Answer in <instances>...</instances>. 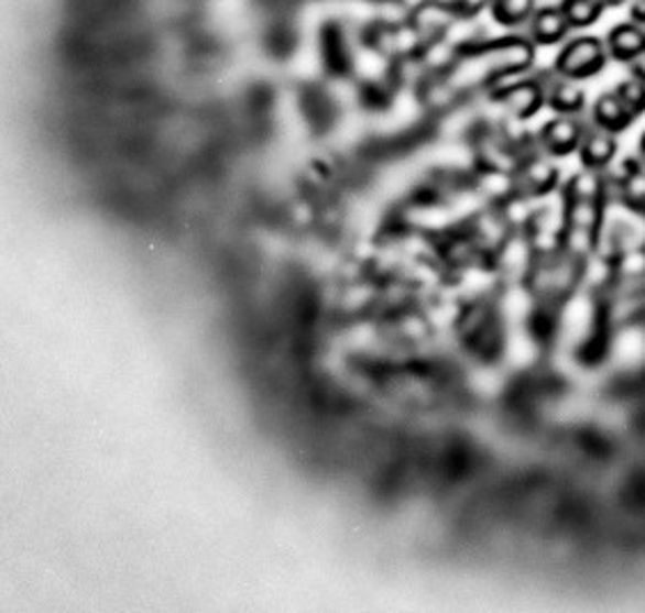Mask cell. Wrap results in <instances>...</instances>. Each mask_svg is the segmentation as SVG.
Wrapping results in <instances>:
<instances>
[{
	"label": "cell",
	"mask_w": 645,
	"mask_h": 613,
	"mask_svg": "<svg viewBox=\"0 0 645 613\" xmlns=\"http://www.w3.org/2000/svg\"><path fill=\"white\" fill-rule=\"evenodd\" d=\"M609 51L604 37L598 35H579L564 44L551 65V74L566 80H589L604 72L609 65Z\"/></svg>",
	"instance_id": "6da1fadb"
},
{
	"label": "cell",
	"mask_w": 645,
	"mask_h": 613,
	"mask_svg": "<svg viewBox=\"0 0 645 613\" xmlns=\"http://www.w3.org/2000/svg\"><path fill=\"white\" fill-rule=\"evenodd\" d=\"M556 158L547 154H529L517 169L513 172L515 177V195L526 199H545L551 193L561 190V169L554 163Z\"/></svg>",
	"instance_id": "7a4b0ae2"
},
{
	"label": "cell",
	"mask_w": 645,
	"mask_h": 613,
	"mask_svg": "<svg viewBox=\"0 0 645 613\" xmlns=\"http://www.w3.org/2000/svg\"><path fill=\"white\" fill-rule=\"evenodd\" d=\"M586 124L581 122V117L577 114H554L551 120H547L538 135L536 142L543 150V154L551 158H568L579 152V144L583 140Z\"/></svg>",
	"instance_id": "3957f363"
},
{
	"label": "cell",
	"mask_w": 645,
	"mask_h": 613,
	"mask_svg": "<svg viewBox=\"0 0 645 613\" xmlns=\"http://www.w3.org/2000/svg\"><path fill=\"white\" fill-rule=\"evenodd\" d=\"M577 156L581 167L604 172L615 158H619V135L591 124V129H586L583 133Z\"/></svg>",
	"instance_id": "277c9868"
},
{
	"label": "cell",
	"mask_w": 645,
	"mask_h": 613,
	"mask_svg": "<svg viewBox=\"0 0 645 613\" xmlns=\"http://www.w3.org/2000/svg\"><path fill=\"white\" fill-rule=\"evenodd\" d=\"M572 31L568 17L561 6H543L534 12L529 21V40L536 46H556L564 44Z\"/></svg>",
	"instance_id": "5b68a950"
},
{
	"label": "cell",
	"mask_w": 645,
	"mask_h": 613,
	"mask_svg": "<svg viewBox=\"0 0 645 613\" xmlns=\"http://www.w3.org/2000/svg\"><path fill=\"white\" fill-rule=\"evenodd\" d=\"M604 42L611 61L630 65L638 55L645 53V28L632 21L619 23L606 33Z\"/></svg>",
	"instance_id": "8992f818"
},
{
	"label": "cell",
	"mask_w": 645,
	"mask_h": 613,
	"mask_svg": "<svg viewBox=\"0 0 645 613\" xmlns=\"http://www.w3.org/2000/svg\"><path fill=\"white\" fill-rule=\"evenodd\" d=\"M636 122V117L625 108L621 97L611 92H602L591 108V124L604 131H611L615 135L625 133L632 124Z\"/></svg>",
	"instance_id": "52a82bcc"
},
{
	"label": "cell",
	"mask_w": 645,
	"mask_h": 613,
	"mask_svg": "<svg viewBox=\"0 0 645 613\" xmlns=\"http://www.w3.org/2000/svg\"><path fill=\"white\" fill-rule=\"evenodd\" d=\"M547 85V108L554 114H581L586 108V92L583 87L575 80H566L559 76H545Z\"/></svg>",
	"instance_id": "ba28073f"
},
{
	"label": "cell",
	"mask_w": 645,
	"mask_h": 613,
	"mask_svg": "<svg viewBox=\"0 0 645 613\" xmlns=\"http://www.w3.org/2000/svg\"><path fill=\"white\" fill-rule=\"evenodd\" d=\"M564 199H595L606 204V177L600 169L581 167L572 177L561 184Z\"/></svg>",
	"instance_id": "9c48e42d"
},
{
	"label": "cell",
	"mask_w": 645,
	"mask_h": 613,
	"mask_svg": "<svg viewBox=\"0 0 645 613\" xmlns=\"http://www.w3.org/2000/svg\"><path fill=\"white\" fill-rule=\"evenodd\" d=\"M606 214V204L595 199H566V222L575 229L600 231Z\"/></svg>",
	"instance_id": "30bf717a"
},
{
	"label": "cell",
	"mask_w": 645,
	"mask_h": 613,
	"mask_svg": "<svg viewBox=\"0 0 645 613\" xmlns=\"http://www.w3.org/2000/svg\"><path fill=\"white\" fill-rule=\"evenodd\" d=\"M536 10V0H492L490 6L494 23H500L504 28H517L529 23Z\"/></svg>",
	"instance_id": "8fae6325"
},
{
	"label": "cell",
	"mask_w": 645,
	"mask_h": 613,
	"mask_svg": "<svg viewBox=\"0 0 645 613\" xmlns=\"http://www.w3.org/2000/svg\"><path fill=\"white\" fill-rule=\"evenodd\" d=\"M561 10L568 17L572 31H583V28L595 25L606 6L604 0H561Z\"/></svg>",
	"instance_id": "7c38bea8"
},
{
	"label": "cell",
	"mask_w": 645,
	"mask_h": 613,
	"mask_svg": "<svg viewBox=\"0 0 645 613\" xmlns=\"http://www.w3.org/2000/svg\"><path fill=\"white\" fill-rule=\"evenodd\" d=\"M613 92L621 97V101L636 117V120L641 114H645V83H641V80L630 76V78H625V80H621L619 85H615Z\"/></svg>",
	"instance_id": "4fadbf2b"
},
{
	"label": "cell",
	"mask_w": 645,
	"mask_h": 613,
	"mask_svg": "<svg viewBox=\"0 0 645 613\" xmlns=\"http://www.w3.org/2000/svg\"><path fill=\"white\" fill-rule=\"evenodd\" d=\"M630 21L645 28V0H630Z\"/></svg>",
	"instance_id": "5bb4252c"
},
{
	"label": "cell",
	"mask_w": 645,
	"mask_h": 613,
	"mask_svg": "<svg viewBox=\"0 0 645 613\" xmlns=\"http://www.w3.org/2000/svg\"><path fill=\"white\" fill-rule=\"evenodd\" d=\"M627 69H630V76H632V78L645 83V53L638 55L636 61H632V63L627 65Z\"/></svg>",
	"instance_id": "9a60e30c"
},
{
	"label": "cell",
	"mask_w": 645,
	"mask_h": 613,
	"mask_svg": "<svg viewBox=\"0 0 645 613\" xmlns=\"http://www.w3.org/2000/svg\"><path fill=\"white\" fill-rule=\"evenodd\" d=\"M638 158H641V163L645 165V131H643L641 138H638Z\"/></svg>",
	"instance_id": "2e32d148"
},
{
	"label": "cell",
	"mask_w": 645,
	"mask_h": 613,
	"mask_svg": "<svg viewBox=\"0 0 645 613\" xmlns=\"http://www.w3.org/2000/svg\"><path fill=\"white\" fill-rule=\"evenodd\" d=\"M606 8H623V6H630V0H604Z\"/></svg>",
	"instance_id": "e0dca14e"
}]
</instances>
